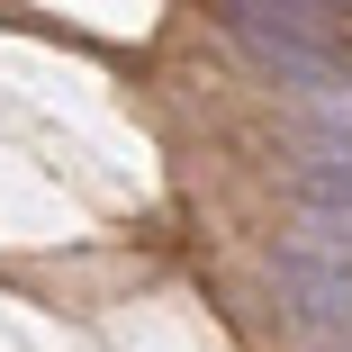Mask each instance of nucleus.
<instances>
[{
  "instance_id": "2",
  "label": "nucleus",
  "mask_w": 352,
  "mask_h": 352,
  "mask_svg": "<svg viewBox=\"0 0 352 352\" xmlns=\"http://www.w3.org/2000/svg\"><path fill=\"white\" fill-rule=\"evenodd\" d=\"M289 190H298L307 208L352 217V126H343V135H307V145L289 154Z\"/></svg>"
},
{
  "instance_id": "1",
  "label": "nucleus",
  "mask_w": 352,
  "mask_h": 352,
  "mask_svg": "<svg viewBox=\"0 0 352 352\" xmlns=\"http://www.w3.org/2000/svg\"><path fill=\"white\" fill-rule=\"evenodd\" d=\"M271 280H280V307L316 334H352V262L334 253H307V244H280L271 253Z\"/></svg>"
}]
</instances>
